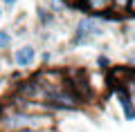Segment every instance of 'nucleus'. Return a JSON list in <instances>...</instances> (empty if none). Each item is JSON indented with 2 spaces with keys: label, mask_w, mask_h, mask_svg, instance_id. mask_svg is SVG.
Here are the masks:
<instances>
[{
  "label": "nucleus",
  "mask_w": 135,
  "mask_h": 132,
  "mask_svg": "<svg viewBox=\"0 0 135 132\" xmlns=\"http://www.w3.org/2000/svg\"><path fill=\"white\" fill-rule=\"evenodd\" d=\"M101 34H104V27L99 25V20H97L95 16H86V18H81L77 23V27H74L72 45H86V43H90L92 38L101 36Z\"/></svg>",
  "instance_id": "obj_1"
},
{
  "label": "nucleus",
  "mask_w": 135,
  "mask_h": 132,
  "mask_svg": "<svg viewBox=\"0 0 135 132\" xmlns=\"http://www.w3.org/2000/svg\"><path fill=\"white\" fill-rule=\"evenodd\" d=\"M72 9H79L83 14H106L110 11V0H74Z\"/></svg>",
  "instance_id": "obj_2"
},
{
  "label": "nucleus",
  "mask_w": 135,
  "mask_h": 132,
  "mask_svg": "<svg viewBox=\"0 0 135 132\" xmlns=\"http://www.w3.org/2000/svg\"><path fill=\"white\" fill-rule=\"evenodd\" d=\"M115 87V94L119 99V105H122V112H124V119L126 121H135V103H133V96H131L128 87H122V85H113Z\"/></svg>",
  "instance_id": "obj_3"
},
{
  "label": "nucleus",
  "mask_w": 135,
  "mask_h": 132,
  "mask_svg": "<svg viewBox=\"0 0 135 132\" xmlns=\"http://www.w3.org/2000/svg\"><path fill=\"white\" fill-rule=\"evenodd\" d=\"M34 58H36V49L32 47V45H25V47H18L14 52V63L18 67H29L34 63Z\"/></svg>",
  "instance_id": "obj_4"
},
{
  "label": "nucleus",
  "mask_w": 135,
  "mask_h": 132,
  "mask_svg": "<svg viewBox=\"0 0 135 132\" xmlns=\"http://www.w3.org/2000/svg\"><path fill=\"white\" fill-rule=\"evenodd\" d=\"M128 2L131 0H110V9L115 14H126L128 11Z\"/></svg>",
  "instance_id": "obj_5"
},
{
  "label": "nucleus",
  "mask_w": 135,
  "mask_h": 132,
  "mask_svg": "<svg viewBox=\"0 0 135 132\" xmlns=\"http://www.w3.org/2000/svg\"><path fill=\"white\" fill-rule=\"evenodd\" d=\"M38 20H41L43 25H50V23L54 20V14H52L50 9H43V7H41V9H38Z\"/></svg>",
  "instance_id": "obj_6"
},
{
  "label": "nucleus",
  "mask_w": 135,
  "mask_h": 132,
  "mask_svg": "<svg viewBox=\"0 0 135 132\" xmlns=\"http://www.w3.org/2000/svg\"><path fill=\"white\" fill-rule=\"evenodd\" d=\"M11 45V36H9V31H0V49H5V47H9Z\"/></svg>",
  "instance_id": "obj_7"
},
{
  "label": "nucleus",
  "mask_w": 135,
  "mask_h": 132,
  "mask_svg": "<svg viewBox=\"0 0 135 132\" xmlns=\"http://www.w3.org/2000/svg\"><path fill=\"white\" fill-rule=\"evenodd\" d=\"M97 65H99L101 70H108V67H110V58L108 56H99L97 58Z\"/></svg>",
  "instance_id": "obj_8"
},
{
  "label": "nucleus",
  "mask_w": 135,
  "mask_h": 132,
  "mask_svg": "<svg viewBox=\"0 0 135 132\" xmlns=\"http://www.w3.org/2000/svg\"><path fill=\"white\" fill-rule=\"evenodd\" d=\"M2 2H5V7H14L16 5V0H2Z\"/></svg>",
  "instance_id": "obj_9"
},
{
  "label": "nucleus",
  "mask_w": 135,
  "mask_h": 132,
  "mask_svg": "<svg viewBox=\"0 0 135 132\" xmlns=\"http://www.w3.org/2000/svg\"><path fill=\"white\" fill-rule=\"evenodd\" d=\"M128 63H131V65H135V56H128Z\"/></svg>",
  "instance_id": "obj_10"
}]
</instances>
